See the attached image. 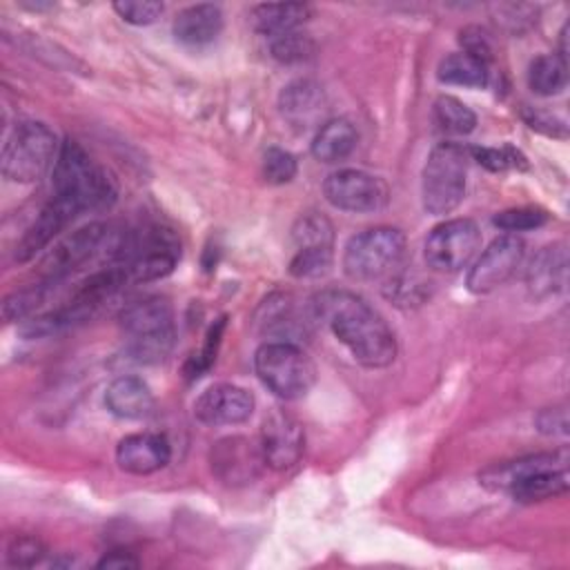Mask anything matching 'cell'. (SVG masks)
Instances as JSON below:
<instances>
[{
	"mask_svg": "<svg viewBox=\"0 0 570 570\" xmlns=\"http://www.w3.org/2000/svg\"><path fill=\"white\" fill-rule=\"evenodd\" d=\"M312 309L356 363L385 367L396 358L394 332L361 296L345 289H330L312 303Z\"/></svg>",
	"mask_w": 570,
	"mask_h": 570,
	"instance_id": "cell-1",
	"label": "cell"
},
{
	"mask_svg": "<svg viewBox=\"0 0 570 570\" xmlns=\"http://www.w3.org/2000/svg\"><path fill=\"white\" fill-rule=\"evenodd\" d=\"M116 183L91 160V156L76 142L65 140L60 145L53 165V196L67 200L80 212L105 209L116 200Z\"/></svg>",
	"mask_w": 570,
	"mask_h": 570,
	"instance_id": "cell-2",
	"label": "cell"
},
{
	"mask_svg": "<svg viewBox=\"0 0 570 570\" xmlns=\"http://www.w3.org/2000/svg\"><path fill=\"white\" fill-rule=\"evenodd\" d=\"M129 354L138 363H158L174 347V309L163 296H145L120 312Z\"/></svg>",
	"mask_w": 570,
	"mask_h": 570,
	"instance_id": "cell-3",
	"label": "cell"
},
{
	"mask_svg": "<svg viewBox=\"0 0 570 570\" xmlns=\"http://www.w3.org/2000/svg\"><path fill=\"white\" fill-rule=\"evenodd\" d=\"M111 256L129 283H149L167 276L180 256V245L169 229L145 227L116 238Z\"/></svg>",
	"mask_w": 570,
	"mask_h": 570,
	"instance_id": "cell-4",
	"label": "cell"
},
{
	"mask_svg": "<svg viewBox=\"0 0 570 570\" xmlns=\"http://www.w3.org/2000/svg\"><path fill=\"white\" fill-rule=\"evenodd\" d=\"M470 149L456 142L436 145L421 174L423 209L434 216L454 212L465 196Z\"/></svg>",
	"mask_w": 570,
	"mask_h": 570,
	"instance_id": "cell-5",
	"label": "cell"
},
{
	"mask_svg": "<svg viewBox=\"0 0 570 570\" xmlns=\"http://www.w3.org/2000/svg\"><path fill=\"white\" fill-rule=\"evenodd\" d=\"M405 236L396 227H372L352 236L343 249V269L354 281L392 278L405 261Z\"/></svg>",
	"mask_w": 570,
	"mask_h": 570,
	"instance_id": "cell-6",
	"label": "cell"
},
{
	"mask_svg": "<svg viewBox=\"0 0 570 570\" xmlns=\"http://www.w3.org/2000/svg\"><path fill=\"white\" fill-rule=\"evenodd\" d=\"M261 383L285 401L305 396L316 383L312 358L292 341H267L254 354Z\"/></svg>",
	"mask_w": 570,
	"mask_h": 570,
	"instance_id": "cell-7",
	"label": "cell"
},
{
	"mask_svg": "<svg viewBox=\"0 0 570 570\" xmlns=\"http://www.w3.org/2000/svg\"><path fill=\"white\" fill-rule=\"evenodd\" d=\"M58 151L56 134L45 122L22 120L4 138L0 154L2 174L13 183H33L56 165Z\"/></svg>",
	"mask_w": 570,
	"mask_h": 570,
	"instance_id": "cell-8",
	"label": "cell"
},
{
	"mask_svg": "<svg viewBox=\"0 0 570 570\" xmlns=\"http://www.w3.org/2000/svg\"><path fill=\"white\" fill-rule=\"evenodd\" d=\"M481 247V232L470 218H450L436 225L423 245L425 263L436 272H459Z\"/></svg>",
	"mask_w": 570,
	"mask_h": 570,
	"instance_id": "cell-9",
	"label": "cell"
},
{
	"mask_svg": "<svg viewBox=\"0 0 570 570\" xmlns=\"http://www.w3.org/2000/svg\"><path fill=\"white\" fill-rule=\"evenodd\" d=\"M327 203L350 214H372L387 205V185L363 169H338L332 171L323 183Z\"/></svg>",
	"mask_w": 570,
	"mask_h": 570,
	"instance_id": "cell-10",
	"label": "cell"
},
{
	"mask_svg": "<svg viewBox=\"0 0 570 570\" xmlns=\"http://www.w3.org/2000/svg\"><path fill=\"white\" fill-rule=\"evenodd\" d=\"M525 245L517 234H503L494 238L468 272V289L474 294H488L512 278L521 265Z\"/></svg>",
	"mask_w": 570,
	"mask_h": 570,
	"instance_id": "cell-11",
	"label": "cell"
},
{
	"mask_svg": "<svg viewBox=\"0 0 570 570\" xmlns=\"http://www.w3.org/2000/svg\"><path fill=\"white\" fill-rule=\"evenodd\" d=\"M258 445L265 465L272 470H289L298 463L305 448L303 425L283 410H272L261 425Z\"/></svg>",
	"mask_w": 570,
	"mask_h": 570,
	"instance_id": "cell-12",
	"label": "cell"
},
{
	"mask_svg": "<svg viewBox=\"0 0 570 570\" xmlns=\"http://www.w3.org/2000/svg\"><path fill=\"white\" fill-rule=\"evenodd\" d=\"M109 238V227L102 223H89L80 229H76L71 236L60 240L53 252L45 261V278L42 283L56 285L65 276H69L73 269L91 261L105 240Z\"/></svg>",
	"mask_w": 570,
	"mask_h": 570,
	"instance_id": "cell-13",
	"label": "cell"
},
{
	"mask_svg": "<svg viewBox=\"0 0 570 570\" xmlns=\"http://www.w3.org/2000/svg\"><path fill=\"white\" fill-rule=\"evenodd\" d=\"M214 474L227 485L252 483L265 465L258 441L247 436H225L214 443L209 452Z\"/></svg>",
	"mask_w": 570,
	"mask_h": 570,
	"instance_id": "cell-14",
	"label": "cell"
},
{
	"mask_svg": "<svg viewBox=\"0 0 570 570\" xmlns=\"http://www.w3.org/2000/svg\"><path fill=\"white\" fill-rule=\"evenodd\" d=\"M254 412V396L234 383L207 387L194 403V416L205 425H238Z\"/></svg>",
	"mask_w": 570,
	"mask_h": 570,
	"instance_id": "cell-15",
	"label": "cell"
},
{
	"mask_svg": "<svg viewBox=\"0 0 570 570\" xmlns=\"http://www.w3.org/2000/svg\"><path fill=\"white\" fill-rule=\"evenodd\" d=\"M171 459V445L163 434L136 432L118 441L116 463L129 474H151Z\"/></svg>",
	"mask_w": 570,
	"mask_h": 570,
	"instance_id": "cell-16",
	"label": "cell"
},
{
	"mask_svg": "<svg viewBox=\"0 0 570 570\" xmlns=\"http://www.w3.org/2000/svg\"><path fill=\"white\" fill-rule=\"evenodd\" d=\"M78 216V209L73 205H69L67 200L53 196L36 216V220L27 227V232L22 234V238L16 245V261L18 263H27L31 261L38 252H42L53 236Z\"/></svg>",
	"mask_w": 570,
	"mask_h": 570,
	"instance_id": "cell-17",
	"label": "cell"
},
{
	"mask_svg": "<svg viewBox=\"0 0 570 570\" xmlns=\"http://www.w3.org/2000/svg\"><path fill=\"white\" fill-rule=\"evenodd\" d=\"M281 114L298 129L314 127L325 114V94L321 85L309 78H301L283 87L278 98Z\"/></svg>",
	"mask_w": 570,
	"mask_h": 570,
	"instance_id": "cell-18",
	"label": "cell"
},
{
	"mask_svg": "<svg viewBox=\"0 0 570 570\" xmlns=\"http://www.w3.org/2000/svg\"><path fill=\"white\" fill-rule=\"evenodd\" d=\"M105 405L114 416L136 421V419H145L154 412L156 399H154L151 387L142 379L125 374V376L114 379L107 385Z\"/></svg>",
	"mask_w": 570,
	"mask_h": 570,
	"instance_id": "cell-19",
	"label": "cell"
},
{
	"mask_svg": "<svg viewBox=\"0 0 570 570\" xmlns=\"http://www.w3.org/2000/svg\"><path fill=\"white\" fill-rule=\"evenodd\" d=\"M220 29H223V11L220 7L209 2L185 7L183 11H178L171 24L176 40L189 47L209 45L212 40L218 38Z\"/></svg>",
	"mask_w": 570,
	"mask_h": 570,
	"instance_id": "cell-20",
	"label": "cell"
},
{
	"mask_svg": "<svg viewBox=\"0 0 570 570\" xmlns=\"http://www.w3.org/2000/svg\"><path fill=\"white\" fill-rule=\"evenodd\" d=\"M566 465V452H543V454H530L521 456L517 461H505L488 468L481 474V483L488 485L490 490H510L517 481L523 476L546 470V468H561Z\"/></svg>",
	"mask_w": 570,
	"mask_h": 570,
	"instance_id": "cell-21",
	"label": "cell"
},
{
	"mask_svg": "<svg viewBox=\"0 0 570 570\" xmlns=\"http://www.w3.org/2000/svg\"><path fill=\"white\" fill-rule=\"evenodd\" d=\"M312 16V7L303 2H269L256 4L249 13L252 27L269 38L296 31Z\"/></svg>",
	"mask_w": 570,
	"mask_h": 570,
	"instance_id": "cell-22",
	"label": "cell"
},
{
	"mask_svg": "<svg viewBox=\"0 0 570 570\" xmlns=\"http://www.w3.org/2000/svg\"><path fill=\"white\" fill-rule=\"evenodd\" d=\"M356 127L345 118H332L316 129L312 140V156L321 163H341L356 149Z\"/></svg>",
	"mask_w": 570,
	"mask_h": 570,
	"instance_id": "cell-23",
	"label": "cell"
},
{
	"mask_svg": "<svg viewBox=\"0 0 570 570\" xmlns=\"http://www.w3.org/2000/svg\"><path fill=\"white\" fill-rule=\"evenodd\" d=\"M566 285V249L561 245L543 247L528 267V287L534 296H550Z\"/></svg>",
	"mask_w": 570,
	"mask_h": 570,
	"instance_id": "cell-24",
	"label": "cell"
},
{
	"mask_svg": "<svg viewBox=\"0 0 570 570\" xmlns=\"http://www.w3.org/2000/svg\"><path fill=\"white\" fill-rule=\"evenodd\" d=\"M570 488V476L568 468H546L539 472H532L517 481L508 492L521 501V503H537V501H548L554 497L566 494Z\"/></svg>",
	"mask_w": 570,
	"mask_h": 570,
	"instance_id": "cell-25",
	"label": "cell"
},
{
	"mask_svg": "<svg viewBox=\"0 0 570 570\" xmlns=\"http://www.w3.org/2000/svg\"><path fill=\"white\" fill-rule=\"evenodd\" d=\"M436 78L445 85L481 89L488 85V65L465 51H456L439 62Z\"/></svg>",
	"mask_w": 570,
	"mask_h": 570,
	"instance_id": "cell-26",
	"label": "cell"
},
{
	"mask_svg": "<svg viewBox=\"0 0 570 570\" xmlns=\"http://www.w3.org/2000/svg\"><path fill=\"white\" fill-rule=\"evenodd\" d=\"M568 62L559 53H543L530 62L528 85L539 96H557L566 89Z\"/></svg>",
	"mask_w": 570,
	"mask_h": 570,
	"instance_id": "cell-27",
	"label": "cell"
},
{
	"mask_svg": "<svg viewBox=\"0 0 570 570\" xmlns=\"http://www.w3.org/2000/svg\"><path fill=\"white\" fill-rule=\"evenodd\" d=\"M434 125L448 136H465L476 127L474 111L454 96H439L434 100Z\"/></svg>",
	"mask_w": 570,
	"mask_h": 570,
	"instance_id": "cell-28",
	"label": "cell"
},
{
	"mask_svg": "<svg viewBox=\"0 0 570 570\" xmlns=\"http://www.w3.org/2000/svg\"><path fill=\"white\" fill-rule=\"evenodd\" d=\"M294 243H296V249H303V247L332 249L334 247V234H332L330 220L321 214L301 216L298 223L294 225Z\"/></svg>",
	"mask_w": 570,
	"mask_h": 570,
	"instance_id": "cell-29",
	"label": "cell"
},
{
	"mask_svg": "<svg viewBox=\"0 0 570 570\" xmlns=\"http://www.w3.org/2000/svg\"><path fill=\"white\" fill-rule=\"evenodd\" d=\"M330 265H332V249L303 247V249H296L294 258L289 261V274L296 278H316L325 274Z\"/></svg>",
	"mask_w": 570,
	"mask_h": 570,
	"instance_id": "cell-30",
	"label": "cell"
},
{
	"mask_svg": "<svg viewBox=\"0 0 570 570\" xmlns=\"http://www.w3.org/2000/svg\"><path fill=\"white\" fill-rule=\"evenodd\" d=\"M314 53V42L298 31H289L283 36L272 38V56L278 62L285 65H294V62H303Z\"/></svg>",
	"mask_w": 570,
	"mask_h": 570,
	"instance_id": "cell-31",
	"label": "cell"
},
{
	"mask_svg": "<svg viewBox=\"0 0 570 570\" xmlns=\"http://www.w3.org/2000/svg\"><path fill=\"white\" fill-rule=\"evenodd\" d=\"M51 285L47 283H38V285H31V287H24L20 292H13L11 296L4 298V305H2V314L7 321H20L24 316H29L47 296Z\"/></svg>",
	"mask_w": 570,
	"mask_h": 570,
	"instance_id": "cell-32",
	"label": "cell"
},
{
	"mask_svg": "<svg viewBox=\"0 0 570 570\" xmlns=\"http://www.w3.org/2000/svg\"><path fill=\"white\" fill-rule=\"evenodd\" d=\"M548 220V214L537 209V207H512V209H503L499 212L492 223L508 232V234H517V232H528V229H537Z\"/></svg>",
	"mask_w": 570,
	"mask_h": 570,
	"instance_id": "cell-33",
	"label": "cell"
},
{
	"mask_svg": "<svg viewBox=\"0 0 570 570\" xmlns=\"http://www.w3.org/2000/svg\"><path fill=\"white\" fill-rule=\"evenodd\" d=\"M263 176L272 185H285L296 176V158L281 147H269L263 156Z\"/></svg>",
	"mask_w": 570,
	"mask_h": 570,
	"instance_id": "cell-34",
	"label": "cell"
},
{
	"mask_svg": "<svg viewBox=\"0 0 570 570\" xmlns=\"http://www.w3.org/2000/svg\"><path fill=\"white\" fill-rule=\"evenodd\" d=\"M114 11L129 24H151L156 22L165 7L163 2H154V0H120V2H114Z\"/></svg>",
	"mask_w": 570,
	"mask_h": 570,
	"instance_id": "cell-35",
	"label": "cell"
},
{
	"mask_svg": "<svg viewBox=\"0 0 570 570\" xmlns=\"http://www.w3.org/2000/svg\"><path fill=\"white\" fill-rule=\"evenodd\" d=\"M470 158H474L476 163H481L483 167H488L490 171H503L510 167H519L523 163V156L512 149V147H472L470 149Z\"/></svg>",
	"mask_w": 570,
	"mask_h": 570,
	"instance_id": "cell-36",
	"label": "cell"
},
{
	"mask_svg": "<svg viewBox=\"0 0 570 570\" xmlns=\"http://www.w3.org/2000/svg\"><path fill=\"white\" fill-rule=\"evenodd\" d=\"M42 554H45L42 541L31 534H20V537L11 539V543L7 548V561L11 566H33L42 559Z\"/></svg>",
	"mask_w": 570,
	"mask_h": 570,
	"instance_id": "cell-37",
	"label": "cell"
},
{
	"mask_svg": "<svg viewBox=\"0 0 570 570\" xmlns=\"http://www.w3.org/2000/svg\"><path fill=\"white\" fill-rule=\"evenodd\" d=\"M461 45H463V51H465V53H470V56L483 60L485 65L490 62V58H492V47H490L485 33H483L481 29H476V27L463 29V31H461Z\"/></svg>",
	"mask_w": 570,
	"mask_h": 570,
	"instance_id": "cell-38",
	"label": "cell"
},
{
	"mask_svg": "<svg viewBox=\"0 0 570 570\" xmlns=\"http://www.w3.org/2000/svg\"><path fill=\"white\" fill-rule=\"evenodd\" d=\"M539 430L546 434H566L568 432V416L563 407H550L543 410L537 419Z\"/></svg>",
	"mask_w": 570,
	"mask_h": 570,
	"instance_id": "cell-39",
	"label": "cell"
},
{
	"mask_svg": "<svg viewBox=\"0 0 570 570\" xmlns=\"http://www.w3.org/2000/svg\"><path fill=\"white\" fill-rule=\"evenodd\" d=\"M138 559L131 552L125 550H114L109 554H105L98 561V568H107V570H129V568H138Z\"/></svg>",
	"mask_w": 570,
	"mask_h": 570,
	"instance_id": "cell-40",
	"label": "cell"
}]
</instances>
